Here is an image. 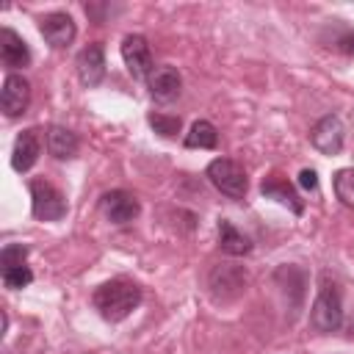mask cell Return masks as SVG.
<instances>
[{
	"label": "cell",
	"instance_id": "1",
	"mask_svg": "<svg viewBox=\"0 0 354 354\" xmlns=\"http://www.w3.org/2000/svg\"><path fill=\"white\" fill-rule=\"evenodd\" d=\"M91 301L105 321L116 324V321H124L141 304V288L127 279H111L94 290Z\"/></svg>",
	"mask_w": 354,
	"mask_h": 354
},
{
	"label": "cell",
	"instance_id": "2",
	"mask_svg": "<svg viewBox=\"0 0 354 354\" xmlns=\"http://www.w3.org/2000/svg\"><path fill=\"white\" fill-rule=\"evenodd\" d=\"M343 324V304H340V290L337 285L324 274L321 277V288H318V296L313 301V310H310V326L315 332H337Z\"/></svg>",
	"mask_w": 354,
	"mask_h": 354
},
{
	"label": "cell",
	"instance_id": "3",
	"mask_svg": "<svg viewBox=\"0 0 354 354\" xmlns=\"http://www.w3.org/2000/svg\"><path fill=\"white\" fill-rule=\"evenodd\" d=\"M207 180L230 199H243L246 188H249V180H246V171L230 160V158H216L207 163Z\"/></svg>",
	"mask_w": 354,
	"mask_h": 354
},
{
	"label": "cell",
	"instance_id": "4",
	"mask_svg": "<svg viewBox=\"0 0 354 354\" xmlns=\"http://www.w3.org/2000/svg\"><path fill=\"white\" fill-rule=\"evenodd\" d=\"M30 210L39 221H58L66 216V199L53 183L33 180L30 183Z\"/></svg>",
	"mask_w": 354,
	"mask_h": 354
},
{
	"label": "cell",
	"instance_id": "5",
	"mask_svg": "<svg viewBox=\"0 0 354 354\" xmlns=\"http://www.w3.org/2000/svg\"><path fill=\"white\" fill-rule=\"evenodd\" d=\"M122 61L127 66V72L133 75V80H147L152 75V53L144 36L130 33L122 39Z\"/></svg>",
	"mask_w": 354,
	"mask_h": 354
},
{
	"label": "cell",
	"instance_id": "6",
	"mask_svg": "<svg viewBox=\"0 0 354 354\" xmlns=\"http://www.w3.org/2000/svg\"><path fill=\"white\" fill-rule=\"evenodd\" d=\"M28 102H30V83L22 77V75H6L3 80V88H0V108L6 116H19L28 111Z\"/></svg>",
	"mask_w": 354,
	"mask_h": 354
},
{
	"label": "cell",
	"instance_id": "7",
	"mask_svg": "<svg viewBox=\"0 0 354 354\" xmlns=\"http://www.w3.org/2000/svg\"><path fill=\"white\" fill-rule=\"evenodd\" d=\"M100 207H102V213H105V218H108L111 224H127V221H133V218L141 213L138 199H136L133 194L122 191V188L102 194Z\"/></svg>",
	"mask_w": 354,
	"mask_h": 354
},
{
	"label": "cell",
	"instance_id": "8",
	"mask_svg": "<svg viewBox=\"0 0 354 354\" xmlns=\"http://www.w3.org/2000/svg\"><path fill=\"white\" fill-rule=\"evenodd\" d=\"M77 77L86 88H94V86L102 83V77H105V50H102L100 41L86 44L77 53Z\"/></svg>",
	"mask_w": 354,
	"mask_h": 354
},
{
	"label": "cell",
	"instance_id": "9",
	"mask_svg": "<svg viewBox=\"0 0 354 354\" xmlns=\"http://www.w3.org/2000/svg\"><path fill=\"white\" fill-rule=\"evenodd\" d=\"M310 141L318 152L324 155H337L343 149V122L335 116V113H326L324 119L315 122L313 133H310Z\"/></svg>",
	"mask_w": 354,
	"mask_h": 354
},
{
	"label": "cell",
	"instance_id": "10",
	"mask_svg": "<svg viewBox=\"0 0 354 354\" xmlns=\"http://www.w3.org/2000/svg\"><path fill=\"white\" fill-rule=\"evenodd\" d=\"M39 30H41L44 41H47V44H53V47H66V44H72V41H75V36H77L75 19H72L66 11H53V14L41 17Z\"/></svg>",
	"mask_w": 354,
	"mask_h": 354
},
{
	"label": "cell",
	"instance_id": "11",
	"mask_svg": "<svg viewBox=\"0 0 354 354\" xmlns=\"http://www.w3.org/2000/svg\"><path fill=\"white\" fill-rule=\"evenodd\" d=\"M147 86H149V97L155 102H171L180 97V88H183V77L174 66L163 64V66H155L152 75L147 77Z\"/></svg>",
	"mask_w": 354,
	"mask_h": 354
},
{
	"label": "cell",
	"instance_id": "12",
	"mask_svg": "<svg viewBox=\"0 0 354 354\" xmlns=\"http://www.w3.org/2000/svg\"><path fill=\"white\" fill-rule=\"evenodd\" d=\"M39 152H41V138H39V130L28 127L17 136L14 141V149H11V166L17 171H28L33 169V163L39 160Z\"/></svg>",
	"mask_w": 354,
	"mask_h": 354
},
{
	"label": "cell",
	"instance_id": "13",
	"mask_svg": "<svg viewBox=\"0 0 354 354\" xmlns=\"http://www.w3.org/2000/svg\"><path fill=\"white\" fill-rule=\"evenodd\" d=\"M0 58L8 69H22L30 64V50L22 41V36H17L11 28L0 30Z\"/></svg>",
	"mask_w": 354,
	"mask_h": 354
},
{
	"label": "cell",
	"instance_id": "14",
	"mask_svg": "<svg viewBox=\"0 0 354 354\" xmlns=\"http://www.w3.org/2000/svg\"><path fill=\"white\" fill-rule=\"evenodd\" d=\"M77 147H80V141H77V136H75L72 130H66V127H61V124H53V127L47 130V149H50L53 158L69 160V158L77 155Z\"/></svg>",
	"mask_w": 354,
	"mask_h": 354
},
{
	"label": "cell",
	"instance_id": "15",
	"mask_svg": "<svg viewBox=\"0 0 354 354\" xmlns=\"http://www.w3.org/2000/svg\"><path fill=\"white\" fill-rule=\"evenodd\" d=\"M263 196H268V199H277L279 205H285V207H290L296 216H301L304 213V202L299 199V194L288 185V180H282V177H268V180H263Z\"/></svg>",
	"mask_w": 354,
	"mask_h": 354
},
{
	"label": "cell",
	"instance_id": "16",
	"mask_svg": "<svg viewBox=\"0 0 354 354\" xmlns=\"http://www.w3.org/2000/svg\"><path fill=\"white\" fill-rule=\"evenodd\" d=\"M218 246H221V252H227V254H232V257H241V254H249V252H252L249 238H246L243 232H238L235 224L227 221V218L218 221Z\"/></svg>",
	"mask_w": 354,
	"mask_h": 354
},
{
	"label": "cell",
	"instance_id": "17",
	"mask_svg": "<svg viewBox=\"0 0 354 354\" xmlns=\"http://www.w3.org/2000/svg\"><path fill=\"white\" fill-rule=\"evenodd\" d=\"M216 144H218V133L207 119H199V122L191 124V130L185 136V147H191V149H196V147L199 149H213Z\"/></svg>",
	"mask_w": 354,
	"mask_h": 354
},
{
	"label": "cell",
	"instance_id": "18",
	"mask_svg": "<svg viewBox=\"0 0 354 354\" xmlns=\"http://www.w3.org/2000/svg\"><path fill=\"white\" fill-rule=\"evenodd\" d=\"M332 185H335V196L346 207H354V169H337Z\"/></svg>",
	"mask_w": 354,
	"mask_h": 354
},
{
	"label": "cell",
	"instance_id": "19",
	"mask_svg": "<svg viewBox=\"0 0 354 354\" xmlns=\"http://www.w3.org/2000/svg\"><path fill=\"white\" fill-rule=\"evenodd\" d=\"M329 47H332V50H337V53L354 55V28H348V25H332Z\"/></svg>",
	"mask_w": 354,
	"mask_h": 354
},
{
	"label": "cell",
	"instance_id": "20",
	"mask_svg": "<svg viewBox=\"0 0 354 354\" xmlns=\"http://www.w3.org/2000/svg\"><path fill=\"white\" fill-rule=\"evenodd\" d=\"M33 282V271L28 266H14V268H3V285L11 290L28 288Z\"/></svg>",
	"mask_w": 354,
	"mask_h": 354
},
{
	"label": "cell",
	"instance_id": "21",
	"mask_svg": "<svg viewBox=\"0 0 354 354\" xmlns=\"http://www.w3.org/2000/svg\"><path fill=\"white\" fill-rule=\"evenodd\" d=\"M147 122L152 124L155 133H160L163 138H171L180 133V116H166V113H149Z\"/></svg>",
	"mask_w": 354,
	"mask_h": 354
},
{
	"label": "cell",
	"instance_id": "22",
	"mask_svg": "<svg viewBox=\"0 0 354 354\" xmlns=\"http://www.w3.org/2000/svg\"><path fill=\"white\" fill-rule=\"evenodd\" d=\"M25 257H28V249H25L22 243H6L3 252H0V266H3V268L25 266Z\"/></svg>",
	"mask_w": 354,
	"mask_h": 354
},
{
	"label": "cell",
	"instance_id": "23",
	"mask_svg": "<svg viewBox=\"0 0 354 354\" xmlns=\"http://www.w3.org/2000/svg\"><path fill=\"white\" fill-rule=\"evenodd\" d=\"M299 183H301V188H310V191H315V188H318V174H315L313 169H301V174H299Z\"/></svg>",
	"mask_w": 354,
	"mask_h": 354
}]
</instances>
